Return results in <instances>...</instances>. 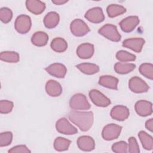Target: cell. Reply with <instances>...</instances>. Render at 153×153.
<instances>
[{"label":"cell","instance_id":"1","mask_svg":"<svg viewBox=\"0 0 153 153\" xmlns=\"http://www.w3.org/2000/svg\"><path fill=\"white\" fill-rule=\"evenodd\" d=\"M70 121L83 131H88L92 126L94 116L91 111L81 112L73 110L68 114Z\"/></svg>","mask_w":153,"mask_h":153},{"label":"cell","instance_id":"2","mask_svg":"<svg viewBox=\"0 0 153 153\" xmlns=\"http://www.w3.org/2000/svg\"><path fill=\"white\" fill-rule=\"evenodd\" d=\"M69 106L74 110H88L91 105L85 96L82 93H76L72 96L69 101Z\"/></svg>","mask_w":153,"mask_h":153},{"label":"cell","instance_id":"3","mask_svg":"<svg viewBox=\"0 0 153 153\" xmlns=\"http://www.w3.org/2000/svg\"><path fill=\"white\" fill-rule=\"evenodd\" d=\"M98 32L100 35L114 42H118L121 38V36L119 33L116 26L112 24L103 25L99 29Z\"/></svg>","mask_w":153,"mask_h":153},{"label":"cell","instance_id":"4","mask_svg":"<svg viewBox=\"0 0 153 153\" xmlns=\"http://www.w3.org/2000/svg\"><path fill=\"white\" fill-rule=\"evenodd\" d=\"M32 22L30 17L25 14L19 16L15 21L14 27L16 30L21 34L27 33L31 27Z\"/></svg>","mask_w":153,"mask_h":153},{"label":"cell","instance_id":"5","mask_svg":"<svg viewBox=\"0 0 153 153\" xmlns=\"http://www.w3.org/2000/svg\"><path fill=\"white\" fill-rule=\"evenodd\" d=\"M122 130V127L111 123L104 127L102 132V136L105 140H112L118 137Z\"/></svg>","mask_w":153,"mask_h":153},{"label":"cell","instance_id":"6","mask_svg":"<svg viewBox=\"0 0 153 153\" xmlns=\"http://www.w3.org/2000/svg\"><path fill=\"white\" fill-rule=\"evenodd\" d=\"M70 29L71 33L75 36H83L90 30L88 25L79 19H75L71 22Z\"/></svg>","mask_w":153,"mask_h":153},{"label":"cell","instance_id":"7","mask_svg":"<svg viewBox=\"0 0 153 153\" xmlns=\"http://www.w3.org/2000/svg\"><path fill=\"white\" fill-rule=\"evenodd\" d=\"M57 131L62 134L71 135L78 132L77 128L72 125L66 118H61L56 123Z\"/></svg>","mask_w":153,"mask_h":153},{"label":"cell","instance_id":"8","mask_svg":"<svg viewBox=\"0 0 153 153\" xmlns=\"http://www.w3.org/2000/svg\"><path fill=\"white\" fill-rule=\"evenodd\" d=\"M128 87L131 91L136 93L147 92L149 88V85L142 79L136 76L130 79Z\"/></svg>","mask_w":153,"mask_h":153},{"label":"cell","instance_id":"9","mask_svg":"<svg viewBox=\"0 0 153 153\" xmlns=\"http://www.w3.org/2000/svg\"><path fill=\"white\" fill-rule=\"evenodd\" d=\"M89 97L92 102L99 107H106L111 104V100L97 90L93 89L89 92Z\"/></svg>","mask_w":153,"mask_h":153},{"label":"cell","instance_id":"10","mask_svg":"<svg viewBox=\"0 0 153 153\" xmlns=\"http://www.w3.org/2000/svg\"><path fill=\"white\" fill-rule=\"evenodd\" d=\"M85 18L93 23H99L105 19L103 10L100 7H94L88 10L85 14Z\"/></svg>","mask_w":153,"mask_h":153},{"label":"cell","instance_id":"11","mask_svg":"<svg viewBox=\"0 0 153 153\" xmlns=\"http://www.w3.org/2000/svg\"><path fill=\"white\" fill-rule=\"evenodd\" d=\"M134 109L139 115L141 117L149 116L152 113V104L149 101L140 100L136 103Z\"/></svg>","mask_w":153,"mask_h":153},{"label":"cell","instance_id":"12","mask_svg":"<svg viewBox=\"0 0 153 153\" xmlns=\"http://www.w3.org/2000/svg\"><path fill=\"white\" fill-rule=\"evenodd\" d=\"M139 23V19L137 16H128L122 20L119 25L121 30L124 32H130L133 31Z\"/></svg>","mask_w":153,"mask_h":153},{"label":"cell","instance_id":"13","mask_svg":"<svg viewBox=\"0 0 153 153\" xmlns=\"http://www.w3.org/2000/svg\"><path fill=\"white\" fill-rule=\"evenodd\" d=\"M45 70L51 75L59 78H64L67 72L66 66L59 63H53L46 67Z\"/></svg>","mask_w":153,"mask_h":153},{"label":"cell","instance_id":"14","mask_svg":"<svg viewBox=\"0 0 153 153\" xmlns=\"http://www.w3.org/2000/svg\"><path fill=\"white\" fill-rule=\"evenodd\" d=\"M145 42V40L142 38H128L123 42V46L136 53H140L142 50Z\"/></svg>","mask_w":153,"mask_h":153},{"label":"cell","instance_id":"15","mask_svg":"<svg viewBox=\"0 0 153 153\" xmlns=\"http://www.w3.org/2000/svg\"><path fill=\"white\" fill-rule=\"evenodd\" d=\"M128 109L123 105H117L112 108L110 115L111 117L117 121H124L129 116Z\"/></svg>","mask_w":153,"mask_h":153},{"label":"cell","instance_id":"16","mask_svg":"<svg viewBox=\"0 0 153 153\" xmlns=\"http://www.w3.org/2000/svg\"><path fill=\"white\" fill-rule=\"evenodd\" d=\"M94 45L90 43H83L76 49L78 56L82 59H87L92 57L94 54Z\"/></svg>","mask_w":153,"mask_h":153},{"label":"cell","instance_id":"17","mask_svg":"<svg viewBox=\"0 0 153 153\" xmlns=\"http://www.w3.org/2000/svg\"><path fill=\"white\" fill-rule=\"evenodd\" d=\"M77 145L78 148L84 151H91L95 148L94 140L89 136L79 137L77 140Z\"/></svg>","mask_w":153,"mask_h":153},{"label":"cell","instance_id":"18","mask_svg":"<svg viewBox=\"0 0 153 153\" xmlns=\"http://www.w3.org/2000/svg\"><path fill=\"white\" fill-rule=\"evenodd\" d=\"M26 7L28 11L35 15L41 14L45 9V4L41 1L27 0L26 1Z\"/></svg>","mask_w":153,"mask_h":153},{"label":"cell","instance_id":"19","mask_svg":"<svg viewBox=\"0 0 153 153\" xmlns=\"http://www.w3.org/2000/svg\"><path fill=\"white\" fill-rule=\"evenodd\" d=\"M45 91L51 97H57L62 93V87L60 83L53 79L48 80L45 84Z\"/></svg>","mask_w":153,"mask_h":153},{"label":"cell","instance_id":"20","mask_svg":"<svg viewBox=\"0 0 153 153\" xmlns=\"http://www.w3.org/2000/svg\"><path fill=\"white\" fill-rule=\"evenodd\" d=\"M118 83V78L111 75L101 76L99 80V84L106 88L117 90V85Z\"/></svg>","mask_w":153,"mask_h":153},{"label":"cell","instance_id":"21","mask_svg":"<svg viewBox=\"0 0 153 153\" xmlns=\"http://www.w3.org/2000/svg\"><path fill=\"white\" fill-rule=\"evenodd\" d=\"M59 15L57 13L51 11L47 13L44 19V24L48 29H53L55 27L59 22Z\"/></svg>","mask_w":153,"mask_h":153},{"label":"cell","instance_id":"22","mask_svg":"<svg viewBox=\"0 0 153 153\" xmlns=\"http://www.w3.org/2000/svg\"><path fill=\"white\" fill-rule=\"evenodd\" d=\"M48 41V35L42 31L36 32L31 38L32 43L37 47H42L47 44Z\"/></svg>","mask_w":153,"mask_h":153},{"label":"cell","instance_id":"23","mask_svg":"<svg viewBox=\"0 0 153 153\" xmlns=\"http://www.w3.org/2000/svg\"><path fill=\"white\" fill-rule=\"evenodd\" d=\"M76 67L83 74L87 75H93L96 74L99 71V67L94 63H83L78 64Z\"/></svg>","mask_w":153,"mask_h":153},{"label":"cell","instance_id":"24","mask_svg":"<svg viewBox=\"0 0 153 153\" xmlns=\"http://www.w3.org/2000/svg\"><path fill=\"white\" fill-rule=\"evenodd\" d=\"M50 46L53 51L57 53H62L66 50L68 44L63 38L58 37L52 40Z\"/></svg>","mask_w":153,"mask_h":153},{"label":"cell","instance_id":"25","mask_svg":"<svg viewBox=\"0 0 153 153\" xmlns=\"http://www.w3.org/2000/svg\"><path fill=\"white\" fill-rule=\"evenodd\" d=\"M139 138L142 146L146 150H152L153 148L152 137L144 131H140L138 133Z\"/></svg>","mask_w":153,"mask_h":153},{"label":"cell","instance_id":"26","mask_svg":"<svg viewBox=\"0 0 153 153\" xmlns=\"http://www.w3.org/2000/svg\"><path fill=\"white\" fill-rule=\"evenodd\" d=\"M136 65L133 63L117 62L114 65L115 71L119 74H126L133 71Z\"/></svg>","mask_w":153,"mask_h":153},{"label":"cell","instance_id":"27","mask_svg":"<svg viewBox=\"0 0 153 153\" xmlns=\"http://www.w3.org/2000/svg\"><path fill=\"white\" fill-rule=\"evenodd\" d=\"M126 9L123 6L118 4H111L108 6L106 12L111 18L115 17L126 13Z\"/></svg>","mask_w":153,"mask_h":153},{"label":"cell","instance_id":"28","mask_svg":"<svg viewBox=\"0 0 153 153\" xmlns=\"http://www.w3.org/2000/svg\"><path fill=\"white\" fill-rule=\"evenodd\" d=\"M0 59L7 63H17L20 60V56L17 52L5 51L1 53Z\"/></svg>","mask_w":153,"mask_h":153},{"label":"cell","instance_id":"29","mask_svg":"<svg viewBox=\"0 0 153 153\" xmlns=\"http://www.w3.org/2000/svg\"><path fill=\"white\" fill-rule=\"evenodd\" d=\"M71 143V140L66 138L62 137H58L54 140V148L57 151H66L68 149Z\"/></svg>","mask_w":153,"mask_h":153},{"label":"cell","instance_id":"30","mask_svg":"<svg viewBox=\"0 0 153 153\" xmlns=\"http://www.w3.org/2000/svg\"><path fill=\"white\" fill-rule=\"evenodd\" d=\"M140 73L146 78L152 79L153 78V65L151 63H142L139 68Z\"/></svg>","mask_w":153,"mask_h":153},{"label":"cell","instance_id":"31","mask_svg":"<svg viewBox=\"0 0 153 153\" xmlns=\"http://www.w3.org/2000/svg\"><path fill=\"white\" fill-rule=\"evenodd\" d=\"M117 60L122 62H133L136 60V56L124 50H120L116 54Z\"/></svg>","mask_w":153,"mask_h":153},{"label":"cell","instance_id":"32","mask_svg":"<svg viewBox=\"0 0 153 153\" xmlns=\"http://www.w3.org/2000/svg\"><path fill=\"white\" fill-rule=\"evenodd\" d=\"M13 17L12 11L7 7H2L0 9V20L5 24L9 23Z\"/></svg>","mask_w":153,"mask_h":153},{"label":"cell","instance_id":"33","mask_svg":"<svg viewBox=\"0 0 153 153\" xmlns=\"http://www.w3.org/2000/svg\"><path fill=\"white\" fill-rule=\"evenodd\" d=\"M13 140V133L11 131H5L0 134V146H7L11 144Z\"/></svg>","mask_w":153,"mask_h":153},{"label":"cell","instance_id":"34","mask_svg":"<svg viewBox=\"0 0 153 153\" xmlns=\"http://www.w3.org/2000/svg\"><path fill=\"white\" fill-rule=\"evenodd\" d=\"M14 104L11 101L2 100L0 101V112L1 114H8L11 112Z\"/></svg>","mask_w":153,"mask_h":153},{"label":"cell","instance_id":"35","mask_svg":"<svg viewBox=\"0 0 153 153\" xmlns=\"http://www.w3.org/2000/svg\"><path fill=\"white\" fill-rule=\"evenodd\" d=\"M112 149L116 153H126L127 152V143L125 141L115 142L112 145Z\"/></svg>","mask_w":153,"mask_h":153},{"label":"cell","instance_id":"36","mask_svg":"<svg viewBox=\"0 0 153 153\" xmlns=\"http://www.w3.org/2000/svg\"><path fill=\"white\" fill-rule=\"evenodd\" d=\"M127 149V151L130 153H139L140 152L139 146L134 137H130L128 139Z\"/></svg>","mask_w":153,"mask_h":153},{"label":"cell","instance_id":"37","mask_svg":"<svg viewBox=\"0 0 153 153\" xmlns=\"http://www.w3.org/2000/svg\"><path fill=\"white\" fill-rule=\"evenodd\" d=\"M8 152H22V153H28L30 152V151L26 147V146L21 145H17L10 149L8 150Z\"/></svg>","mask_w":153,"mask_h":153},{"label":"cell","instance_id":"38","mask_svg":"<svg viewBox=\"0 0 153 153\" xmlns=\"http://www.w3.org/2000/svg\"><path fill=\"white\" fill-rule=\"evenodd\" d=\"M145 127L151 132H152L153 131V119L152 118H150L149 120L146 121Z\"/></svg>","mask_w":153,"mask_h":153},{"label":"cell","instance_id":"39","mask_svg":"<svg viewBox=\"0 0 153 153\" xmlns=\"http://www.w3.org/2000/svg\"><path fill=\"white\" fill-rule=\"evenodd\" d=\"M68 1L66 0H53L52 2L56 5H63L67 2Z\"/></svg>","mask_w":153,"mask_h":153}]
</instances>
